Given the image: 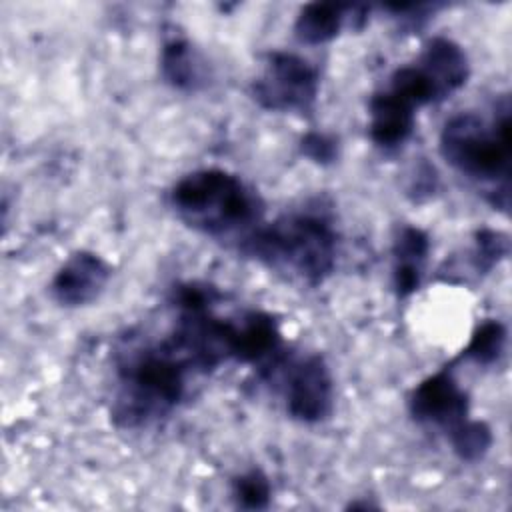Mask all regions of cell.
Returning a JSON list of instances; mask_svg holds the SVG:
<instances>
[{"label": "cell", "instance_id": "6da1fadb", "mask_svg": "<svg viewBox=\"0 0 512 512\" xmlns=\"http://www.w3.org/2000/svg\"><path fill=\"white\" fill-rule=\"evenodd\" d=\"M192 376L196 370L168 336H128L114 352L112 424L142 430L170 418L186 400Z\"/></svg>", "mask_w": 512, "mask_h": 512}, {"label": "cell", "instance_id": "7a4b0ae2", "mask_svg": "<svg viewBox=\"0 0 512 512\" xmlns=\"http://www.w3.org/2000/svg\"><path fill=\"white\" fill-rule=\"evenodd\" d=\"M236 250L290 282L318 288L336 270L340 232L330 206L310 200L262 222Z\"/></svg>", "mask_w": 512, "mask_h": 512}, {"label": "cell", "instance_id": "3957f363", "mask_svg": "<svg viewBox=\"0 0 512 512\" xmlns=\"http://www.w3.org/2000/svg\"><path fill=\"white\" fill-rule=\"evenodd\" d=\"M438 150L460 176L482 188L486 202L508 214L510 208V100L502 94L492 114L476 110L452 114L440 130Z\"/></svg>", "mask_w": 512, "mask_h": 512}, {"label": "cell", "instance_id": "277c9868", "mask_svg": "<svg viewBox=\"0 0 512 512\" xmlns=\"http://www.w3.org/2000/svg\"><path fill=\"white\" fill-rule=\"evenodd\" d=\"M168 204L190 230L238 248L262 222L264 200L238 174L224 168H198L168 190Z\"/></svg>", "mask_w": 512, "mask_h": 512}, {"label": "cell", "instance_id": "5b68a950", "mask_svg": "<svg viewBox=\"0 0 512 512\" xmlns=\"http://www.w3.org/2000/svg\"><path fill=\"white\" fill-rule=\"evenodd\" d=\"M258 378L274 388L282 398L290 420L314 426L328 420L334 412V376L320 352L284 350Z\"/></svg>", "mask_w": 512, "mask_h": 512}, {"label": "cell", "instance_id": "8992f818", "mask_svg": "<svg viewBox=\"0 0 512 512\" xmlns=\"http://www.w3.org/2000/svg\"><path fill=\"white\" fill-rule=\"evenodd\" d=\"M248 94L262 110L310 116L320 94V72L296 52L272 50L262 56Z\"/></svg>", "mask_w": 512, "mask_h": 512}, {"label": "cell", "instance_id": "52a82bcc", "mask_svg": "<svg viewBox=\"0 0 512 512\" xmlns=\"http://www.w3.org/2000/svg\"><path fill=\"white\" fill-rule=\"evenodd\" d=\"M412 420L430 426L446 438L458 434L470 420V396L452 372V364L422 378L408 394Z\"/></svg>", "mask_w": 512, "mask_h": 512}, {"label": "cell", "instance_id": "ba28073f", "mask_svg": "<svg viewBox=\"0 0 512 512\" xmlns=\"http://www.w3.org/2000/svg\"><path fill=\"white\" fill-rule=\"evenodd\" d=\"M112 278V266L92 250L72 252L54 272L48 292L62 308H84L96 302Z\"/></svg>", "mask_w": 512, "mask_h": 512}, {"label": "cell", "instance_id": "9c48e42d", "mask_svg": "<svg viewBox=\"0 0 512 512\" xmlns=\"http://www.w3.org/2000/svg\"><path fill=\"white\" fill-rule=\"evenodd\" d=\"M370 6L346 2H308L300 8L292 32L300 44L320 46L338 38L346 28L362 30Z\"/></svg>", "mask_w": 512, "mask_h": 512}, {"label": "cell", "instance_id": "30bf717a", "mask_svg": "<svg viewBox=\"0 0 512 512\" xmlns=\"http://www.w3.org/2000/svg\"><path fill=\"white\" fill-rule=\"evenodd\" d=\"M416 130V110L386 86L368 100V138L382 152L400 150Z\"/></svg>", "mask_w": 512, "mask_h": 512}, {"label": "cell", "instance_id": "8fae6325", "mask_svg": "<svg viewBox=\"0 0 512 512\" xmlns=\"http://www.w3.org/2000/svg\"><path fill=\"white\" fill-rule=\"evenodd\" d=\"M158 70L162 80L178 92H198L210 82V68L200 50L178 30L164 36Z\"/></svg>", "mask_w": 512, "mask_h": 512}, {"label": "cell", "instance_id": "7c38bea8", "mask_svg": "<svg viewBox=\"0 0 512 512\" xmlns=\"http://www.w3.org/2000/svg\"><path fill=\"white\" fill-rule=\"evenodd\" d=\"M428 254L430 238L422 228L414 224L396 228L392 238V290L400 300L410 298L420 288Z\"/></svg>", "mask_w": 512, "mask_h": 512}, {"label": "cell", "instance_id": "4fadbf2b", "mask_svg": "<svg viewBox=\"0 0 512 512\" xmlns=\"http://www.w3.org/2000/svg\"><path fill=\"white\" fill-rule=\"evenodd\" d=\"M416 62L434 80L440 94L450 98L466 86L470 78V60L466 50L450 36H434L416 56Z\"/></svg>", "mask_w": 512, "mask_h": 512}, {"label": "cell", "instance_id": "5bb4252c", "mask_svg": "<svg viewBox=\"0 0 512 512\" xmlns=\"http://www.w3.org/2000/svg\"><path fill=\"white\" fill-rule=\"evenodd\" d=\"M506 326L500 320L488 318L476 326L458 360L474 362L476 366L496 364L506 350Z\"/></svg>", "mask_w": 512, "mask_h": 512}, {"label": "cell", "instance_id": "9a60e30c", "mask_svg": "<svg viewBox=\"0 0 512 512\" xmlns=\"http://www.w3.org/2000/svg\"><path fill=\"white\" fill-rule=\"evenodd\" d=\"M230 496H232L236 508L266 510L272 502L270 478L260 468H250L232 478Z\"/></svg>", "mask_w": 512, "mask_h": 512}, {"label": "cell", "instance_id": "2e32d148", "mask_svg": "<svg viewBox=\"0 0 512 512\" xmlns=\"http://www.w3.org/2000/svg\"><path fill=\"white\" fill-rule=\"evenodd\" d=\"M448 444L462 462L474 464L480 462L490 452L494 444V434L484 420L472 418L458 434H454L448 440Z\"/></svg>", "mask_w": 512, "mask_h": 512}, {"label": "cell", "instance_id": "e0dca14e", "mask_svg": "<svg viewBox=\"0 0 512 512\" xmlns=\"http://www.w3.org/2000/svg\"><path fill=\"white\" fill-rule=\"evenodd\" d=\"M510 254V238L502 230L478 228L474 232L472 266L478 274H488Z\"/></svg>", "mask_w": 512, "mask_h": 512}, {"label": "cell", "instance_id": "ac0fdd59", "mask_svg": "<svg viewBox=\"0 0 512 512\" xmlns=\"http://www.w3.org/2000/svg\"><path fill=\"white\" fill-rule=\"evenodd\" d=\"M300 154L318 166H330L340 156L338 138L320 130H308L300 138Z\"/></svg>", "mask_w": 512, "mask_h": 512}]
</instances>
